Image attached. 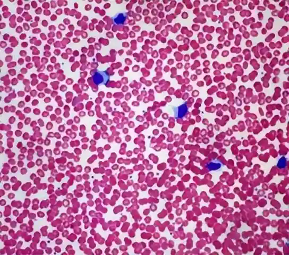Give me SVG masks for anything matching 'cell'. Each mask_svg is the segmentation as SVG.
Returning <instances> with one entry per match:
<instances>
[{"mask_svg": "<svg viewBox=\"0 0 289 255\" xmlns=\"http://www.w3.org/2000/svg\"><path fill=\"white\" fill-rule=\"evenodd\" d=\"M93 79L96 85L106 84L109 81V76L105 71H98L94 76Z\"/></svg>", "mask_w": 289, "mask_h": 255, "instance_id": "obj_1", "label": "cell"}, {"mask_svg": "<svg viewBox=\"0 0 289 255\" xmlns=\"http://www.w3.org/2000/svg\"><path fill=\"white\" fill-rule=\"evenodd\" d=\"M206 167L209 171H216L222 167V164L220 162H210L207 164Z\"/></svg>", "mask_w": 289, "mask_h": 255, "instance_id": "obj_2", "label": "cell"}, {"mask_svg": "<svg viewBox=\"0 0 289 255\" xmlns=\"http://www.w3.org/2000/svg\"><path fill=\"white\" fill-rule=\"evenodd\" d=\"M127 17L124 13H120L114 18V22L117 24H125Z\"/></svg>", "mask_w": 289, "mask_h": 255, "instance_id": "obj_3", "label": "cell"}, {"mask_svg": "<svg viewBox=\"0 0 289 255\" xmlns=\"http://www.w3.org/2000/svg\"><path fill=\"white\" fill-rule=\"evenodd\" d=\"M178 112L176 113V116L178 117H184L185 114H186V112H188V108L186 107V105L185 104L181 105L178 108Z\"/></svg>", "mask_w": 289, "mask_h": 255, "instance_id": "obj_4", "label": "cell"}, {"mask_svg": "<svg viewBox=\"0 0 289 255\" xmlns=\"http://www.w3.org/2000/svg\"><path fill=\"white\" fill-rule=\"evenodd\" d=\"M287 160L286 158L283 156L282 158H280L277 163V167L278 168L282 169H285L287 167Z\"/></svg>", "mask_w": 289, "mask_h": 255, "instance_id": "obj_5", "label": "cell"}]
</instances>
